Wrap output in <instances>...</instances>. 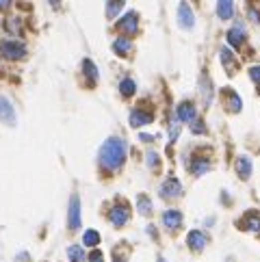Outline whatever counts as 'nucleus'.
Segmentation results:
<instances>
[{"mask_svg":"<svg viewBox=\"0 0 260 262\" xmlns=\"http://www.w3.org/2000/svg\"><path fill=\"white\" fill-rule=\"evenodd\" d=\"M182 193V184L178 182L176 178H169L165 180V184L160 186V197L163 199H171V197H178Z\"/></svg>","mask_w":260,"mask_h":262,"instance_id":"0eeeda50","label":"nucleus"},{"mask_svg":"<svg viewBox=\"0 0 260 262\" xmlns=\"http://www.w3.org/2000/svg\"><path fill=\"white\" fill-rule=\"evenodd\" d=\"M83 243L87 247H96L98 243H100V234H98L96 230H87L85 236H83Z\"/></svg>","mask_w":260,"mask_h":262,"instance_id":"b1692460","label":"nucleus"},{"mask_svg":"<svg viewBox=\"0 0 260 262\" xmlns=\"http://www.w3.org/2000/svg\"><path fill=\"white\" fill-rule=\"evenodd\" d=\"M126 4V0H107V15L115 17L122 11V7Z\"/></svg>","mask_w":260,"mask_h":262,"instance_id":"412c9836","label":"nucleus"},{"mask_svg":"<svg viewBox=\"0 0 260 262\" xmlns=\"http://www.w3.org/2000/svg\"><path fill=\"white\" fill-rule=\"evenodd\" d=\"M147 165H150V167H156V165H158V156H156V152H147Z\"/></svg>","mask_w":260,"mask_h":262,"instance_id":"bb28decb","label":"nucleus"},{"mask_svg":"<svg viewBox=\"0 0 260 262\" xmlns=\"http://www.w3.org/2000/svg\"><path fill=\"white\" fill-rule=\"evenodd\" d=\"M178 24H180L182 28H193V26H195L193 9H191L187 2H180V4H178Z\"/></svg>","mask_w":260,"mask_h":262,"instance_id":"39448f33","label":"nucleus"},{"mask_svg":"<svg viewBox=\"0 0 260 262\" xmlns=\"http://www.w3.org/2000/svg\"><path fill=\"white\" fill-rule=\"evenodd\" d=\"M217 15L221 20H230L234 15V0H217Z\"/></svg>","mask_w":260,"mask_h":262,"instance_id":"9b49d317","label":"nucleus"},{"mask_svg":"<svg viewBox=\"0 0 260 262\" xmlns=\"http://www.w3.org/2000/svg\"><path fill=\"white\" fill-rule=\"evenodd\" d=\"M191 171H193L195 176H202L204 171H208V160H204V158H195L193 163H191Z\"/></svg>","mask_w":260,"mask_h":262,"instance_id":"393cba45","label":"nucleus"},{"mask_svg":"<svg viewBox=\"0 0 260 262\" xmlns=\"http://www.w3.org/2000/svg\"><path fill=\"white\" fill-rule=\"evenodd\" d=\"M11 7V0H0V9H9Z\"/></svg>","mask_w":260,"mask_h":262,"instance_id":"473e14b6","label":"nucleus"},{"mask_svg":"<svg viewBox=\"0 0 260 262\" xmlns=\"http://www.w3.org/2000/svg\"><path fill=\"white\" fill-rule=\"evenodd\" d=\"M67 223H70L72 230L80 228V199L76 195H72L70 199V217H67Z\"/></svg>","mask_w":260,"mask_h":262,"instance_id":"6e6552de","label":"nucleus"},{"mask_svg":"<svg viewBox=\"0 0 260 262\" xmlns=\"http://www.w3.org/2000/svg\"><path fill=\"white\" fill-rule=\"evenodd\" d=\"M137 208H139V215H152V202L147 195H139L137 199Z\"/></svg>","mask_w":260,"mask_h":262,"instance_id":"6ab92c4d","label":"nucleus"},{"mask_svg":"<svg viewBox=\"0 0 260 262\" xmlns=\"http://www.w3.org/2000/svg\"><path fill=\"white\" fill-rule=\"evenodd\" d=\"M187 243H189V247L193 249V252H202V249L206 247V236H204L200 230H193V232H189Z\"/></svg>","mask_w":260,"mask_h":262,"instance_id":"9d476101","label":"nucleus"},{"mask_svg":"<svg viewBox=\"0 0 260 262\" xmlns=\"http://www.w3.org/2000/svg\"><path fill=\"white\" fill-rule=\"evenodd\" d=\"M50 2H52V4H59V2H61V0H50Z\"/></svg>","mask_w":260,"mask_h":262,"instance_id":"72a5a7b5","label":"nucleus"},{"mask_svg":"<svg viewBox=\"0 0 260 262\" xmlns=\"http://www.w3.org/2000/svg\"><path fill=\"white\" fill-rule=\"evenodd\" d=\"M124 160H126V141L120 136H111L104 141V145L100 147V165L104 169H120Z\"/></svg>","mask_w":260,"mask_h":262,"instance_id":"f257e3e1","label":"nucleus"},{"mask_svg":"<svg viewBox=\"0 0 260 262\" xmlns=\"http://www.w3.org/2000/svg\"><path fill=\"white\" fill-rule=\"evenodd\" d=\"M83 70H85L87 76L91 78V83H96V80H98V67H96L94 61H91V59H85V61H83Z\"/></svg>","mask_w":260,"mask_h":262,"instance_id":"5701e85b","label":"nucleus"},{"mask_svg":"<svg viewBox=\"0 0 260 262\" xmlns=\"http://www.w3.org/2000/svg\"><path fill=\"white\" fill-rule=\"evenodd\" d=\"M158 262H165V260H163V258H158Z\"/></svg>","mask_w":260,"mask_h":262,"instance_id":"f704fd0d","label":"nucleus"},{"mask_svg":"<svg viewBox=\"0 0 260 262\" xmlns=\"http://www.w3.org/2000/svg\"><path fill=\"white\" fill-rule=\"evenodd\" d=\"M139 139H141V141H154V136H152V134H145V132H141V134H139Z\"/></svg>","mask_w":260,"mask_h":262,"instance_id":"2f4dec72","label":"nucleus"},{"mask_svg":"<svg viewBox=\"0 0 260 262\" xmlns=\"http://www.w3.org/2000/svg\"><path fill=\"white\" fill-rule=\"evenodd\" d=\"M0 52H2L4 59H11V61H17L26 54V48H24L22 41H15V39H9V41H2L0 43Z\"/></svg>","mask_w":260,"mask_h":262,"instance_id":"f03ea898","label":"nucleus"},{"mask_svg":"<svg viewBox=\"0 0 260 262\" xmlns=\"http://www.w3.org/2000/svg\"><path fill=\"white\" fill-rule=\"evenodd\" d=\"M0 120L11 128L15 126V111H13V107H11L9 98H0Z\"/></svg>","mask_w":260,"mask_h":262,"instance_id":"423d86ee","label":"nucleus"},{"mask_svg":"<svg viewBox=\"0 0 260 262\" xmlns=\"http://www.w3.org/2000/svg\"><path fill=\"white\" fill-rule=\"evenodd\" d=\"M178 120H182V122H187L191 124L195 120V107L191 102H182V104H178Z\"/></svg>","mask_w":260,"mask_h":262,"instance_id":"f8f14e48","label":"nucleus"},{"mask_svg":"<svg viewBox=\"0 0 260 262\" xmlns=\"http://www.w3.org/2000/svg\"><path fill=\"white\" fill-rule=\"evenodd\" d=\"M193 132H195V134H202V132H204V124H202V122H195V124H193Z\"/></svg>","mask_w":260,"mask_h":262,"instance_id":"c756f323","label":"nucleus"},{"mask_svg":"<svg viewBox=\"0 0 260 262\" xmlns=\"http://www.w3.org/2000/svg\"><path fill=\"white\" fill-rule=\"evenodd\" d=\"M109 219H111V223L113 226H124V223H128V219H130V213H128V206L126 204H117V206H113V208L109 210Z\"/></svg>","mask_w":260,"mask_h":262,"instance_id":"20e7f679","label":"nucleus"},{"mask_svg":"<svg viewBox=\"0 0 260 262\" xmlns=\"http://www.w3.org/2000/svg\"><path fill=\"white\" fill-rule=\"evenodd\" d=\"M237 171L241 178H250L252 176V160L247 158V156H241L237 160Z\"/></svg>","mask_w":260,"mask_h":262,"instance_id":"f3484780","label":"nucleus"},{"mask_svg":"<svg viewBox=\"0 0 260 262\" xmlns=\"http://www.w3.org/2000/svg\"><path fill=\"white\" fill-rule=\"evenodd\" d=\"M224 104L228 107L230 113H239V111L243 109V100H241L239 93H234L232 89H226L224 91Z\"/></svg>","mask_w":260,"mask_h":262,"instance_id":"1a4fd4ad","label":"nucleus"},{"mask_svg":"<svg viewBox=\"0 0 260 262\" xmlns=\"http://www.w3.org/2000/svg\"><path fill=\"white\" fill-rule=\"evenodd\" d=\"M241 226L247 228L250 232H258V230H260V217L256 213H250V215H247V219H245V223H241Z\"/></svg>","mask_w":260,"mask_h":262,"instance_id":"aec40b11","label":"nucleus"},{"mask_svg":"<svg viewBox=\"0 0 260 262\" xmlns=\"http://www.w3.org/2000/svg\"><path fill=\"white\" fill-rule=\"evenodd\" d=\"M67 258H70V262H85V249L78 245L67 247Z\"/></svg>","mask_w":260,"mask_h":262,"instance_id":"a211bd4d","label":"nucleus"},{"mask_svg":"<svg viewBox=\"0 0 260 262\" xmlns=\"http://www.w3.org/2000/svg\"><path fill=\"white\" fill-rule=\"evenodd\" d=\"M163 223L169 230H176V228H180V223H182V215L178 213V210H167L163 215Z\"/></svg>","mask_w":260,"mask_h":262,"instance_id":"2eb2a0df","label":"nucleus"},{"mask_svg":"<svg viewBox=\"0 0 260 262\" xmlns=\"http://www.w3.org/2000/svg\"><path fill=\"white\" fill-rule=\"evenodd\" d=\"M221 61H224V65L228 67V72H234V57L228 48H221Z\"/></svg>","mask_w":260,"mask_h":262,"instance_id":"a878e982","label":"nucleus"},{"mask_svg":"<svg viewBox=\"0 0 260 262\" xmlns=\"http://www.w3.org/2000/svg\"><path fill=\"white\" fill-rule=\"evenodd\" d=\"M169 134H171V139H176L178 134H180V128H178V124H173L171 130H169Z\"/></svg>","mask_w":260,"mask_h":262,"instance_id":"7c9ffc66","label":"nucleus"},{"mask_svg":"<svg viewBox=\"0 0 260 262\" xmlns=\"http://www.w3.org/2000/svg\"><path fill=\"white\" fill-rule=\"evenodd\" d=\"M120 91H122L126 98H130V96H134V91H137V85H134L132 78H124L122 83H120Z\"/></svg>","mask_w":260,"mask_h":262,"instance_id":"4be33fe9","label":"nucleus"},{"mask_svg":"<svg viewBox=\"0 0 260 262\" xmlns=\"http://www.w3.org/2000/svg\"><path fill=\"white\" fill-rule=\"evenodd\" d=\"M117 28H120L122 33H126V35H134L139 30V15L134 13V11H128V13L120 20Z\"/></svg>","mask_w":260,"mask_h":262,"instance_id":"7ed1b4c3","label":"nucleus"},{"mask_svg":"<svg viewBox=\"0 0 260 262\" xmlns=\"http://www.w3.org/2000/svg\"><path fill=\"white\" fill-rule=\"evenodd\" d=\"M113 50H115V54H120V57H126L130 50H132V43H130V39H126V37H120V39L113 41Z\"/></svg>","mask_w":260,"mask_h":262,"instance_id":"dca6fc26","label":"nucleus"},{"mask_svg":"<svg viewBox=\"0 0 260 262\" xmlns=\"http://www.w3.org/2000/svg\"><path fill=\"white\" fill-rule=\"evenodd\" d=\"M150 122H152L150 113H143V111H139V109H134L132 113H130V124H132L134 128H141V126H145V124H150Z\"/></svg>","mask_w":260,"mask_h":262,"instance_id":"4468645a","label":"nucleus"},{"mask_svg":"<svg viewBox=\"0 0 260 262\" xmlns=\"http://www.w3.org/2000/svg\"><path fill=\"white\" fill-rule=\"evenodd\" d=\"M245 39V28L241 26V24H237L234 28H230V33H228V41H230L232 48H239L241 43H243Z\"/></svg>","mask_w":260,"mask_h":262,"instance_id":"ddd939ff","label":"nucleus"},{"mask_svg":"<svg viewBox=\"0 0 260 262\" xmlns=\"http://www.w3.org/2000/svg\"><path fill=\"white\" fill-rule=\"evenodd\" d=\"M89 262H104V256H102V252H98V249H96V252L89 256Z\"/></svg>","mask_w":260,"mask_h":262,"instance_id":"cd10ccee","label":"nucleus"},{"mask_svg":"<svg viewBox=\"0 0 260 262\" xmlns=\"http://www.w3.org/2000/svg\"><path fill=\"white\" fill-rule=\"evenodd\" d=\"M250 76H252V80H256V83H260V65L252 67V70H250Z\"/></svg>","mask_w":260,"mask_h":262,"instance_id":"c85d7f7f","label":"nucleus"}]
</instances>
